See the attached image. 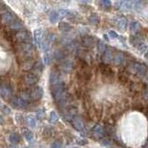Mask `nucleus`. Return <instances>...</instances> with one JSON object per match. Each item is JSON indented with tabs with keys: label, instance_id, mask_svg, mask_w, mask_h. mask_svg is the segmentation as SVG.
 Segmentation results:
<instances>
[{
	"label": "nucleus",
	"instance_id": "f257e3e1",
	"mask_svg": "<svg viewBox=\"0 0 148 148\" xmlns=\"http://www.w3.org/2000/svg\"><path fill=\"white\" fill-rule=\"evenodd\" d=\"M67 92L68 91L63 82H59L57 85H54L51 87V94H52L53 98L55 99V101L57 102V103H58L59 100L62 98V96L66 94Z\"/></svg>",
	"mask_w": 148,
	"mask_h": 148
},
{
	"label": "nucleus",
	"instance_id": "f03ea898",
	"mask_svg": "<svg viewBox=\"0 0 148 148\" xmlns=\"http://www.w3.org/2000/svg\"><path fill=\"white\" fill-rule=\"evenodd\" d=\"M128 69L131 73L137 74L139 76H145L147 72V67L145 65L138 62H131Z\"/></svg>",
	"mask_w": 148,
	"mask_h": 148
},
{
	"label": "nucleus",
	"instance_id": "7ed1b4c3",
	"mask_svg": "<svg viewBox=\"0 0 148 148\" xmlns=\"http://www.w3.org/2000/svg\"><path fill=\"white\" fill-rule=\"evenodd\" d=\"M15 39L18 44H26L32 43V36L26 30H21L20 32H17L15 34Z\"/></svg>",
	"mask_w": 148,
	"mask_h": 148
},
{
	"label": "nucleus",
	"instance_id": "20e7f679",
	"mask_svg": "<svg viewBox=\"0 0 148 148\" xmlns=\"http://www.w3.org/2000/svg\"><path fill=\"white\" fill-rule=\"evenodd\" d=\"M29 94L32 101H38L44 95V90L40 86H34L29 90Z\"/></svg>",
	"mask_w": 148,
	"mask_h": 148
},
{
	"label": "nucleus",
	"instance_id": "39448f33",
	"mask_svg": "<svg viewBox=\"0 0 148 148\" xmlns=\"http://www.w3.org/2000/svg\"><path fill=\"white\" fill-rule=\"evenodd\" d=\"M106 135L105 132V127L101 126V125L97 124L92 128V136L94 137L95 140H101V139H104Z\"/></svg>",
	"mask_w": 148,
	"mask_h": 148
},
{
	"label": "nucleus",
	"instance_id": "423d86ee",
	"mask_svg": "<svg viewBox=\"0 0 148 148\" xmlns=\"http://www.w3.org/2000/svg\"><path fill=\"white\" fill-rule=\"evenodd\" d=\"M17 20L15 15L13 13H11L10 11H3L1 14V22L4 23L6 25H10L13 21H15Z\"/></svg>",
	"mask_w": 148,
	"mask_h": 148
},
{
	"label": "nucleus",
	"instance_id": "0eeeda50",
	"mask_svg": "<svg viewBox=\"0 0 148 148\" xmlns=\"http://www.w3.org/2000/svg\"><path fill=\"white\" fill-rule=\"evenodd\" d=\"M0 96L3 98H8V97L12 96V88L8 83L4 82L0 84Z\"/></svg>",
	"mask_w": 148,
	"mask_h": 148
},
{
	"label": "nucleus",
	"instance_id": "6e6552de",
	"mask_svg": "<svg viewBox=\"0 0 148 148\" xmlns=\"http://www.w3.org/2000/svg\"><path fill=\"white\" fill-rule=\"evenodd\" d=\"M77 113H78L77 108H75L74 106H69L66 109V112H65L64 117L67 120L72 121V119L75 117H77Z\"/></svg>",
	"mask_w": 148,
	"mask_h": 148
},
{
	"label": "nucleus",
	"instance_id": "1a4fd4ad",
	"mask_svg": "<svg viewBox=\"0 0 148 148\" xmlns=\"http://www.w3.org/2000/svg\"><path fill=\"white\" fill-rule=\"evenodd\" d=\"M96 41H97L96 38H95V37H92L91 35H83L82 37V44L83 46H85L87 48L94 47Z\"/></svg>",
	"mask_w": 148,
	"mask_h": 148
},
{
	"label": "nucleus",
	"instance_id": "9d476101",
	"mask_svg": "<svg viewBox=\"0 0 148 148\" xmlns=\"http://www.w3.org/2000/svg\"><path fill=\"white\" fill-rule=\"evenodd\" d=\"M10 103L14 108H25L28 106V104H29V103H27V102H25L24 100H22L21 97H16V96L11 97Z\"/></svg>",
	"mask_w": 148,
	"mask_h": 148
},
{
	"label": "nucleus",
	"instance_id": "9b49d317",
	"mask_svg": "<svg viewBox=\"0 0 148 148\" xmlns=\"http://www.w3.org/2000/svg\"><path fill=\"white\" fill-rule=\"evenodd\" d=\"M78 77L81 79V80L87 82L90 80L91 78V71L90 69L87 67V65H84L80 71L78 72Z\"/></svg>",
	"mask_w": 148,
	"mask_h": 148
},
{
	"label": "nucleus",
	"instance_id": "f8f14e48",
	"mask_svg": "<svg viewBox=\"0 0 148 148\" xmlns=\"http://www.w3.org/2000/svg\"><path fill=\"white\" fill-rule=\"evenodd\" d=\"M39 81V78L38 76H36L35 74L34 73H27L26 75L24 76V82L27 85H29V86H34L35 85L37 82H38Z\"/></svg>",
	"mask_w": 148,
	"mask_h": 148
},
{
	"label": "nucleus",
	"instance_id": "ddd939ff",
	"mask_svg": "<svg viewBox=\"0 0 148 148\" xmlns=\"http://www.w3.org/2000/svg\"><path fill=\"white\" fill-rule=\"evenodd\" d=\"M126 62V57H125L124 53L122 52H116L114 54V58H113V63L117 66H121L124 65Z\"/></svg>",
	"mask_w": 148,
	"mask_h": 148
},
{
	"label": "nucleus",
	"instance_id": "4468645a",
	"mask_svg": "<svg viewBox=\"0 0 148 148\" xmlns=\"http://www.w3.org/2000/svg\"><path fill=\"white\" fill-rule=\"evenodd\" d=\"M114 54L113 51L111 48H106L105 51V53L103 54V57H102V60H103L104 64L108 65L109 63L113 62V58H114Z\"/></svg>",
	"mask_w": 148,
	"mask_h": 148
},
{
	"label": "nucleus",
	"instance_id": "2eb2a0df",
	"mask_svg": "<svg viewBox=\"0 0 148 148\" xmlns=\"http://www.w3.org/2000/svg\"><path fill=\"white\" fill-rule=\"evenodd\" d=\"M49 81H50V85H51V87L54 86V85L58 84L59 82H61V80H60L59 72L58 71H56V69H54V71H51L50 77H49Z\"/></svg>",
	"mask_w": 148,
	"mask_h": 148
},
{
	"label": "nucleus",
	"instance_id": "dca6fc26",
	"mask_svg": "<svg viewBox=\"0 0 148 148\" xmlns=\"http://www.w3.org/2000/svg\"><path fill=\"white\" fill-rule=\"evenodd\" d=\"M74 69V63L71 60H65L62 62L61 66H60V69L64 73H69L72 71Z\"/></svg>",
	"mask_w": 148,
	"mask_h": 148
},
{
	"label": "nucleus",
	"instance_id": "f3484780",
	"mask_svg": "<svg viewBox=\"0 0 148 148\" xmlns=\"http://www.w3.org/2000/svg\"><path fill=\"white\" fill-rule=\"evenodd\" d=\"M72 125L78 132H83L84 131V122L81 117H75L72 119Z\"/></svg>",
	"mask_w": 148,
	"mask_h": 148
},
{
	"label": "nucleus",
	"instance_id": "a211bd4d",
	"mask_svg": "<svg viewBox=\"0 0 148 148\" xmlns=\"http://www.w3.org/2000/svg\"><path fill=\"white\" fill-rule=\"evenodd\" d=\"M100 71L102 72V74L106 77H113L114 76V71L113 69H111L108 65L106 64H101L100 65Z\"/></svg>",
	"mask_w": 148,
	"mask_h": 148
},
{
	"label": "nucleus",
	"instance_id": "6ab92c4d",
	"mask_svg": "<svg viewBox=\"0 0 148 148\" xmlns=\"http://www.w3.org/2000/svg\"><path fill=\"white\" fill-rule=\"evenodd\" d=\"M8 27H9V29H10V30L20 32V31L23 30V28H24V25H23V23L21 21L16 20L15 21H13Z\"/></svg>",
	"mask_w": 148,
	"mask_h": 148
},
{
	"label": "nucleus",
	"instance_id": "aec40b11",
	"mask_svg": "<svg viewBox=\"0 0 148 148\" xmlns=\"http://www.w3.org/2000/svg\"><path fill=\"white\" fill-rule=\"evenodd\" d=\"M43 69H44V65L43 63H42V61H38V62H36L34 64V68H32V71H34V74H35V75L37 76V74H40L43 72Z\"/></svg>",
	"mask_w": 148,
	"mask_h": 148
},
{
	"label": "nucleus",
	"instance_id": "412c9836",
	"mask_svg": "<svg viewBox=\"0 0 148 148\" xmlns=\"http://www.w3.org/2000/svg\"><path fill=\"white\" fill-rule=\"evenodd\" d=\"M42 37H43V31L42 29H37L34 32V40L36 42V44H38L40 46L42 45Z\"/></svg>",
	"mask_w": 148,
	"mask_h": 148
},
{
	"label": "nucleus",
	"instance_id": "4be33fe9",
	"mask_svg": "<svg viewBox=\"0 0 148 148\" xmlns=\"http://www.w3.org/2000/svg\"><path fill=\"white\" fill-rule=\"evenodd\" d=\"M118 28L120 31H125L127 28V20L125 18H120L118 21Z\"/></svg>",
	"mask_w": 148,
	"mask_h": 148
},
{
	"label": "nucleus",
	"instance_id": "5701e85b",
	"mask_svg": "<svg viewBox=\"0 0 148 148\" xmlns=\"http://www.w3.org/2000/svg\"><path fill=\"white\" fill-rule=\"evenodd\" d=\"M66 57V54L64 53V51L62 50H57L54 52V55H53V58L56 59V60H62L63 58H65Z\"/></svg>",
	"mask_w": 148,
	"mask_h": 148
},
{
	"label": "nucleus",
	"instance_id": "b1692460",
	"mask_svg": "<svg viewBox=\"0 0 148 148\" xmlns=\"http://www.w3.org/2000/svg\"><path fill=\"white\" fill-rule=\"evenodd\" d=\"M105 132L106 135H108V136H113L115 132H116V130L115 128L112 126V125H106V127H105Z\"/></svg>",
	"mask_w": 148,
	"mask_h": 148
},
{
	"label": "nucleus",
	"instance_id": "393cba45",
	"mask_svg": "<svg viewBox=\"0 0 148 148\" xmlns=\"http://www.w3.org/2000/svg\"><path fill=\"white\" fill-rule=\"evenodd\" d=\"M34 62L32 61V59H28L26 61L23 63V66H22V69H24V71H29V69H32L34 66Z\"/></svg>",
	"mask_w": 148,
	"mask_h": 148
},
{
	"label": "nucleus",
	"instance_id": "a878e982",
	"mask_svg": "<svg viewBox=\"0 0 148 148\" xmlns=\"http://www.w3.org/2000/svg\"><path fill=\"white\" fill-rule=\"evenodd\" d=\"M58 28H59V30H60V31H61V32H69V31H71V26L69 25V23L64 22V21H62V22H60V23H59Z\"/></svg>",
	"mask_w": 148,
	"mask_h": 148
},
{
	"label": "nucleus",
	"instance_id": "bb28decb",
	"mask_svg": "<svg viewBox=\"0 0 148 148\" xmlns=\"http://www.w3.org/2000/svg\"><path fill=\"white\" fill-rule=\"evenodd\" d=\"M59 18H60L59 14L57 11H53L52 13L50 14V16H49V20H50V21L52 22V23H55V22L58 21Z\"/></svg>",
	"mask_w": 148,
	"mask_h": 148
},
{
	"label": "nucleus",
	"instance_id": "cd10ccee",
	"mask_svg": "<svg viewBox=\"0 0 148 148\" xmlns=\"http://www.w3.org/2000/svg\"><path fill=\"white\" fill-rule=\"evenodd\" d=\"M97 50H98V53L100 54H104L105 51L106 50V46L105 45L104 42H98L97 43Z\"/></svg>",
	"mask_w": 148,
	"mask_h": 148
},
{
	"label": "nucleus",
	"instance_id": "c85d7f7f",
	"mask_svg": "<svg viewBox=\"0 0 148 148\" xmlns=\"http://www.w3.org/2000/svg\"><path fill=\"white\" fill-rule=\"evenodd\" d=\"M21 98L22 100H24L25 102H27V103H29V102H32L31 96H30V94H29V91L23 92L22 94L21 95Z\"/></svg>",
	"mask_w": 148,
	"mask_h": 148
},
{
	"label": "nucleus",
	"instance_id": "c756f323",
	"mask_svg": "<svg viewBox=\"0 0 148 148\" xmlns=\"http://www.w3.org/2000/svg\"><path fill=\"white\" fill-rule=\"evenodd\" d=\"M9 141L15 145V143H18L20 142V136H18L17 133H11L10 135H9Z\"/></svg>",
	"mask_w": 148,
	"mask_h": 148
},
{
	"label": "nucleus",
	"instance_id": "7c9ffc66",
	"mask_svg": "<svg viewBox=\"0 0 148 148\" xmlns=\"http://www.w3.org/2000/svg\"><path fill=\"white\" fill-rule=\"evenodd\" d=\"M23 134H24V137H25V139L27 141L31 142L32 139H34V134H32V132L31 131H29V130H24Z\"/></svg>",
	"mask_w": 148,
	"mask_h": 148
},
{
	"label": "nucleus",
	"instance_id": "2f4dec72",
	"mask_svg": "<svg viewBox=\"0 0 148 148\" xmlns=\"http://www.w3.org/2000/svg\"><path fill=\"white\" fill-rule=\"evenodd\" d=\"M139 28H140V24H139V22L137 21H133L131 23V25H130V30H131L132 32H136Z\"/></svg>",
	"mask_w": 148,
	"mask_h": 148
},
{
	"label": "nucleus",
	"instance_id": "473e14b6",
	"mask_svg": "<svg viewBox=\"0 0 148 148\" xmlns=\"http://www.w3.org/2000/svg\"><path fill=\"white\" fill-rule=\"evenodd\" d=\"M58 120V114L55 112V111H52L50 113V118H49V121L51 123H56Z\"/></svg>",
	"mask_w": 148,
	"mask_h": 148
},
{
	"label": "nucleus",
	"instance_id": "72a5a7b5",
	"mask_svg": "<svg viewBox=\"0 0 148 148\" xmlns=\"http://www.w3.org/2000/svg\"><path fill=\"white\" fill-rule=\"evenodd\" d=\"M89 21L91 24L96 25V24H98V22H99V18L97 17V15H95V14H92V15L89 18Z\"/></svg>",
	"mask_w": 148,
	"mask_h": 148
},
{
	"label": "nucleus",
	"instance_id": "f704fd0d",
	"mask_svg": "<svg viewBox=\"0 0 148 148\" xmlns=\"http://www.w3.org/2000/svg\"><path fill=\"white\" fill-rule=\"evenodd\" d=\"M131 89L134 92H139V91H141L142 90V85H141V83H135V82H133L132 84L131 85Z\"/></svg>",
	"mask_w": 148,
	"mask_h": 148
},
{
	"label": "nucleus",
	"instance_id": "c9c22d12",
	"mask_svg": "<svg viewBox=\"0 0 148 148\" xmlns=\"http://www.w3.org/2000/svg\"><path fill=\"white\" fill-rule=\"evenodd\" d=\"M119 81L121 82H127L128 79H129V75H128V72H120L119 75Z\"/></svg>",
	"mask_w": 148,
	"mask_h": 148
},
{
	"label": "nucleus",
	"instance_id": "e433bc0d",
	"mask_svg": "<svg viewBox=\"0 0 148 148\" xmlns=\"http://www.w3.org/2000/svg\"><path fill=\"white\" fill-rule=\"evenodd\" d=\"M58 14H59L60 18H65V17H69L71 15V12L66 10V9H61V10H59Z\"/></svg>",
	"mask_w": 148,
	"mask_h": 148
},
{
	"label": "nucleus",
	"instance_id": "4c0bfd02",
	"mask_svg": "<svg viewBox=\"0 0 148 148\" xmlns=\"http://www.w3.org/2000/svg\"><path fill=\"white\" fill-rule=\"evenodd\" d=\"M51 60H52V55L50 53H45V62L46 65H49L51 63Z\"/></svg>",
	"mask_w": 148,
	"mask_h": 148
},
{
	"label": "nucleus",
	"instance_id": "58836bf2",
	"mask_svg": "<svg viewBox=\"0 0 148 148\" xmlns=\"http://www.w3.org/2000/svg\"><path fill=\"white\" fill-rule=\"evenodd\" d=\"M62 147V143L61 141H55L52 145H51V148H61Z\"/></svg>",
	"mask_w": 148,
	"mask_h": 148
},
{
	"label": "nucleus",
	"instance_id": "ea45409f",
	"mask_svg": "<svg viewBox=\"0 0 148 148\" xmlns=\"http://www.w3.org/2000/svg\"><path fill=\"white\" fill-rule=\"evenodd\" d=\"M27 122H28V125L31 127H34L36 125V120L34 118H28L27 119Z\"/></svg>",
	"mask_w": 148,
	"mask_h": 148
},
{
	"label": "nucleus",
	"instance_id": "a19ab883",
	"mask_svg": "<svg viewBox=\"0 0 148 148\" xmlns=\"http://www.w3.org/2000/svg\"><path fill=\"white\" fill-rule=\"evenodd\" d=\"M99 3L104 8H109L111 6V2L109 1V0H102V1H100Z\"/></svg>",
	"mask_w": 148,
	"mask_h": 148
},
{
	"label": "nucleus",
	"instance_id": "79ce46f5",
	"mask_svg": "<svg viewBox=\"0 0 148 148\" xmlns=\"http://www.w3.org/2000/svg\"><path fill=\"white\" fill-rule=\"evenodd\" d=\"M108 35L110 36V38H112V39L118 38V37H119L118 34L116 32H114V31H109L108 32Z\"/></svg>",
	"mask_w": 148,
	"mask_h": 148
},
{
	"label": "nucleus",
	"instance_id": "37998d69",
	"mask_svg": "<svg viewBox=\"0 0 148 148\" xmlns=\"http://www.w3.org/2000/svg\"><path fill=\"white\" fill-rule=\"evenodd\" d=\"M2 110L4 111V113H6V114H9V113H10V109H9L7 106H3V109Z\"/></svg>",
	"mask_w": 148,
	"mask_h": 148
},
{
	"label": "nucleus",
	"instance_id": "c03bdc74",
	"mask_svg": "<svg viewBox=\"0 0 148 148\" xmlns=\"http://www.w3.org/2000/svg\"><path fill=\"white\" fill-rule=\"evenodd\" d=\"M145 58L148 60V52H146V53L145 54Z\"/></svg>",
	"mask_w": 148,
	"mask_h": 148
},
{
	"label": "nucleus",
	"instance_id": "a18cd8bd",
	"mask_svg": "<svg viewBox=\"0 0 148 148\" xmlns=\"http://www.w3.org/2000/svg\"><path fill=\"white\" fill-rule=\"evenodd\" d=\"M1 121H2V118H1V116H0V123H1Z\"/></svg>",
	"mask_w": 148,
	"mask_h": 148
},
{
	"label": "nucleus",
	"instance_id": "49530a36",
	"mask_svg": "<svg viewBox=\"0 0 148 148\" xmlns=\"http://www.w3.org/2000/svg\"><path fill=\"white\" fill-rule=\"evenodd\" d=\"M72 148H79V147H72Z\"/></svg>",
	"mask_w": 148,
	"mask_h": 148
},
{
	"label": "nucleus",
	"instance_id": "de8ad7c7",
	"mask_svg": "<svg viewBox=\"0 0 148 148\" xmlns=\"http://www.w3.org/2000/svg\"><path fill=\"white\" fill-rule=\"evenodd\" d=\"M24 148H28V147H24Z\"/></svg>",
	"mask_w": 148,
	"mask_h": 148
}]
</instances>
